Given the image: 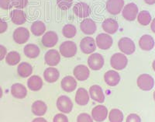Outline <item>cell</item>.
Listing matches in <instances>:
<instances>
[{"instance_id":"obj_1","label":"cell","mask_w":155,"mask_h":122,"mask_svg":"<svg viewBox=\"0 0 155 122\" xmlns=\"http://www.w3.org/2000/svg\"><path fill=\"white\" fill-rule=\"evenodd\" d=\"M111 66L116 70H123L127 67L128 59L125 55L122 53H116L110 59Z\"/></svg>"},{"instance_id":"obj_2","label":"cell","mask_w":155,"mask_h":122,"mask_svg":"<svg viewBox=\"0 0 155 122\" xmlns=\"http://www.w3.org/2000/svg\"><path fill=\"white\" fill-rule=\"evenodd\" d=\"M77 45L71 41H64L60 46V53L64 58H72L77 53Z\"/></svg>"},{"instance_id":"obj_3","label":"cell","mask_w":155,"mask_h":122,"mask_svg":"<svg viewBox=\"0 0 155 122\" xmlns=\"http://www.w3.org/2000/svg\"><path fill=\"white\" fill-rule=\"evenodd\" d=\"M118 47L122 53L130 55L136 51V46L133 40L129 37H122L118 42Z\"/></svg>"},{"instance_id":"obj_4","label":"cell","mask_w":155,"mask_h":122,"mask_svg":"<svg viewBox=\"0 0 155 122\" xmlns=\"http://www.w3.org/2000/svg\"><path fill=\"white\" fill-rule=\"evenodd\" d=\"M138 13H139L138 6L134 2H130V3L126 5L122 11V15L124 18L128 21L135 20Z\"/></svg>"},{"instance_id":"obj_5","label":"cell","mask_w":155,"mask_h":122,"mask_svg":"<svg viewBox=\"0 0 155 122\" xmlns=\"http://www.w3.org/2000/svg\"><path fill=\"white\" fill-rule=\"evenodd\" d=\"M137 86L143 91H150L154 86V80L148 74H142L137 78Z\"/></svg>"},{"instance_id":"obj_6","label":"cell","mask_w":155,"mask_h":122,"mask_svg":"<svg viewBox=\"0 0 155 122\" xmlns=\"http://www.w3.org/2000/svg\"><path fill=\"white\" fill-rule=\"evenodd\" d=\"M105 64L104 58L99 53L92 54L88 57V65L89 68L94 71L100 70Z\"/></svg>"},{"instance_id":"obj_7","label":"cell","mask_w":155,"mask_h":122,"mask_svg":"<svg viewBox=\"0 0 155 122\" xmlns=\"http://www.w3.org/2000/svg\"><path fill=\"white\" fill-rule=\"evenodd\" d=\"M57 107L64 114H69L73 109V103L67 96H61L57 100Z\"/></svg>"},{"instance_id":"obj_8","label":"cell","mask_w":155,"mask_h":122,"mask_svg":"<svg viewBox=\"0 0 155 122\" xmlns=\"http://www.w3.org/2000/svg\"><path fill=\"white\" fill-rule=\"evenodd\" d=\"M113 38L108 34H99L95 38L96 46L102 50H108L113 45Z\"/></svg>"},{"instance_id":"obj_9","label":"cell","mask_w":155,"mask_h":122,"mask_svg":"<svg viewBox=\"0 0 155 122\" xmlns=\"http://www.w3.org/2000/svg\"><path fill=\"white\" fill-rule=\"evenodd\" d=\"M12 37L16 44H25L30 38V32L25 27H18L13 32Z\"/></svg>"},{"instance_id":"obj_10","label":"cell","mask_w":155,"mask_h":122,"mask_svg":"<svg viewBox=\"0 0 155 122\" xmlns=\"http://www.w3.org/2000/svg\"><path fill=\"white\" fill-rule=\"evenodd\" d=\"M73 12L79 18H87L88 16H90L92 10L90 8L89 5L85 2H78L73 7Z\"/></svg>"},{"instance_id":"obj_11","label":"cell","mask_w":155,"mask_h":122,"mask_svg":"<svg viewBox=\"0 0 155 122\" xmlns=\"http://www.w3.org/2000/svg\"><path fill=\"white\" fill-rule=\"evenodd\" d=\"M124 7V0H108L106 10L112 15L120 14Z\"/></svg>"},{"instance_id":"obj_12","label":"cell","mask_w":155,"mask_h":122,"mask_svg":"<svg viewBox=\"0 0 155 122\" xmlns=\"http://www.w3.org/2000/svg\"><path fill=\"white\" fill-rule=\"evenodd\" d=\"M80 48L84 54L89 55L93 53L96 49L95 41L91 37H84L80 42Z\"/></svg>"},{"instance_id":"obj_13","label":"cell","mask_w":155,"mask_h":122,"mask_svg":"<svg viewBox=\"0 0 155 122\" xmlns=\"http://www.w3.org/2000/svg\"><path fill=\"white\" fill-rule=\"evenodd\" d=\"M108 116V109L103 105H99L92 109V117L97 122L104 121Z\"/></svg>"},{"instance_id":"obj_14","label":"cell","mask_w":155,"mask_h":122,"mask_svg":"<svg viewBox=\"0 0 155 122\" xmlns=\"http://www.w3.org/2000/svg\"><path fill=\"white\" fill-rule=\"evenodd\" d=\"M44 61L48 66H56L61 61L60 53L57 50H49L44 55Z\"/></svg>"},{"instance_id":"obj_15","label":"cell","mask_w":155,"mask_h":122,"mask_svg":"<svg viewBox=\"0 0 155 122\" xmlns=\"http://www.w3.org/2000/svg\"><path fill=\"white\" fill-rule=\"evenodd\" d=\"M58 41V36L54 31H48L42 37V44L45 48H53Z\"/></svg>"},{"instance_id":"obj_16","label":"cell","mask_w":155,"mask_h":122,"mask_svg":"<svg viewBox=\"0 0 155 122\" xmlns=\"http://www.w3.org/2000/svg\"><path fill=\"white\" fill-rule=\"evenodd\" d=\"M80 28L85 34L91 35V34H95L97 27L94 20L89 19V18H85V20L81 21V24H80Z\"/></svg>"},{"instance_id":"obj_17","label":"cell","mask_w":155,"mask_h":122,"mask_svg":"<svg viewBox=\"0 0 155 122\" xmlns=\"http://www.w3.org/2000/svg\"><path fill=\"white\" fill-rule=\"evenodd\" d=\"M89 97H91L93 100L99 102L100 103L105 101V94L103 93L102 87L98 85H93L89 89Z\"/></svg>"},{"instance_id":"obj_18","label":"cell","mask_w":155,"mask_h":122,"mask_svg":"<svg viewBox=\"0 0 155 122\" xmlns=\"http://www.w3.org/2000/svg\"><path fill=\"white\" fill-rule=\"evenodd\" d=\"M102 27L103 30L108 34H114L119 29L118 22L113 18H108L103 21Z\"/></svg>"},{"instance_id":"obj_19","label":"cell","mask_w":155,"mask_h":122,"mask_svg":"<svg viewBox=\"0 0 155 122\" xmlns=\"http://www.w3.org/2000/svg\"><path fill=\"white\" fill-rule=\"evenodd\" d=\"M73 73L76 80L78 81H85L89 77L90 71L87 66L84 65H79L74 68Z\"/></svg>"},{"instance_id":"obj_20","label":"cell","mask_w":155,"mask_h":122,"mask_svg":"<svg viewBox=\"0 0 155 122\" xmlns=\"http://www.w3.org/2000/svg\"><path fill=\"white\" fill-rule=\"evenodd\" d=\"M10 19L16 25H23L27 21V16L22 9H15L11 11Z\"/></svg>"},{"instance_id":"obj_21","label":"cell","mask_w":155,"mask_h":122,"mask_svg":"<svg viewBox=\"0 0 155 122\" xmlns=\"http://www.w3.org/2000/svg\"><path fill=\"white\" fill-rule=\"evenodd\" d=\"M104 80L108 86H116L120 83V76L115 70H109V71L106 72L105 73Z\"/></svg>"},{"instance_id":"obj_22","label":"cell","mask_w":155,"mask_h":122,"mask_svg":"<svg viewBox=\"0 0 155 122\" xmlns=\"http://www.w3.org/2000/svg\"><path fill=\"white\" fill-rule=\"evenodd\" d=\"M155 45L154 40L150 35L145 34L139 40V46L143 51H149L153 48Z\"/></svg>"},{"instance_id":"obj_23","label":"cell","mask_w":155,"mask_h":122,"mask_svg":"<svg viewBox=\"0 0 155 122\" xmlns=\"http://www.w3.org/2000/svg\"><path fill=\"white\" fill-rule=\"evenodd\" d=\"M61 88L67 93L73 92L77 87V82L72 76H66L61 80Z\"/></svg>"},{"instance_id":"obj_24","label":"cell","mask_w":155,"mask_h":122,"mask_svg":"<svg viewBox=\"0 0 155 122\" xmlns=\"http://www.w3.org/2000/svg\"><path fill=\"white\" fill-rule=\"evenodd\" d=\"M11 93L16 99H23L27 97V88L20 83H15L11 87Z\"/></svg>"},{"instance_id":"obj_25","label":"cell","mask_w":155,"mask_h":122,"mask_svg":"<svg viewBox=\"0 0 155 122\" xmlns=\"http://www.w3.org/2000/svg\"><path fill=\"white\" fill-rule=\"evenodd\" d=\"M75 101L80 106H85L88 104L89 101V93L84 88H79L75 94Z\"/></svg>"},{"instance_id":"obj_26","label":"cell","mask_w":155,"mask_h":122,"mask_svg":"<svg viewBox=\"0 0 155 122\" xmlns=\"http://www.w3.org/2000/svg\"><path fill=\"white\" fill-rule=\"evenodd\" d=\"M60 76V73L58 69L54 67H50L45 69L44 73V80L49 83H54L57 82Z\"/></svg>"},{"instance_id":"obj_27","label":"cell","mask_w":155,"mask_h":122,"mask_svg":"<svg viewBox=\"0 0 155 122\" xmlns=\"http://www.w3.org/2000/svg\"><path fill=\"white\" fill-rule=\"evenodd\" d=\"M31 110L34 115L41 117L46 114L47 110H48V106L44 101L37 100L32 104Z\"/></svg>"},{"instance_id":"obj_28","label":"cell","mask_w":155,"mask_h":122,"mask_svg":"<svg viewBox=\"0 0 155 122\" xmlns=\"http://www.w3.org/2000/svg\"><path fill=\"white\" fill-rule=\"evenodd\" d=\"M27 86L32 91L41 90L43 86L42 79L38 76H31L27 81Z\"/></svg>"},{"instance_id":"obj_29","label":"cell","mask_w":155,"mask_h":122,"mask_svg":"<svg viewBox=\"0 0 155 122\" xmlns=\"http://www.w3.org/2000/svg\"><path fill=\"white\" fill-rule=\"evenodd\" d=\"M23 51H24L25 55L30 58V59H36L41 53V50H40L39 47L37 46V44H27L24 47Z\"/></svg>"},{"instance_id":"obj_30","label":"cell","mask_w":155,"mask_h":122,"mask_svg":"<svg viewBox=\"0 0 155 122\" xmlns=\"http://www.w3.org/2000/svg\"><path fill=\"white\" fill-rule=\"evenodd\" d=\"M17 73L22 78H27L33 73V67L28 62H22L18 66Z\"/></svg>"},{"instance_id":"obj_31","label":"cell","mask_w":155,"mask_h":122,"mask_svg":"<svg viewBox=\"0 0 155 122\" xmlns=\"http://www.w3.org/2000/svg\"><path fill=\"white\" fill-rule=\"evenodd\" d=\"M30 30H31L32 34H34V36H41L45 33L46 31V26L43 23L42 21L37 20L33 23L30 27Z\"/></svg>"},{"instance_id":"obj_32","label":"cell","mask_w":155,"mask_h":122,"mask_svg":"<svg viewBox=\"0 0 155 122\" xmlns=\"http://www.w3.org/2000/svg\"><path fill=\"white\" fill-rule=\"evenodd\" d=\"M137 21L140 24L143 26H147L151 23L152 17L150 13L147 10L140 11L137 15Z\"/></svg>"},{"instance_id":"obj_33","label":"cell","mask_w":155,"mask_h":122,"mask_svg":"<svg viewBox=\"0 0 155 122\" xmlns=\"http://www.w3.org/2000/svg\"><path fill=\"white\" fill-rule=\"evenodd\" d=\"M20 55L17 51H10L5 56V62L10 66H14L20 62Z\"/></svg>"},{"instance_id":"obj_34","label":"cell","mask_w":155,"mask_h":122,"mask_svg":"<svg viewBox=\"0 0 155 122\" xmlns=\"http://www.w3.org/2000/svg\"><path fill=\"white\" fill-rule=\"evenodd\" d=\"M109 120L110 122H123L124 114L119 109H113L109 112Z\"/></svg>"},{"instance_id":"obj_35","label":"cell","mask_w":155,"mask_h":122,"mask_svg":"<svg viewBox=\"0 0 155 122\" xmlns=\"http://www.w3.org/2000/svg\"><path fill=\"white\" fill-rule=\"evenodd\" d=\"M62 34L66 38H72L77 34V30L74 25L68 23L66 24L62 29Z\"/></svg>"},{"instance_id":"obj_36","label":"cell","mask_w":155,"mask_h":122,"mask_svg":"<svg viewBox=\"0 0 155 122\" xmlns=\"http://www.w3.org/2000/svg\"><path fill=\"white\" fill-rule=\"evenodd\" d=\"M73 0H57L58 6L61 10H68L71 7Z\"/></svg>"},{"instance_id":"obj_37","label":"cell","mask_w":155,"mask_h":122,"mask_svg":"<svg viewBox=\"0 0 155 122\" xmlns=\"http://www.w3.org/2000/svg\"><path fill=\"white\" fill-rule=\"evenodd\" d=\"M29 0H12V6L16 9H23L28 5Z\"/></svg>"},{"instance_id":"obj_38","label":"cell","mask_w":155,"mask_h":122,"mask_svg":"<svg viewBox=\"0 0 155 122\" xmlns=\"http://www.w3.org/2000/svg\"><path fill=\"white\" fill-rule=\"evenodd\" d=\"M77 122H93V119L88 114H80L77 117Z\"/></svg>"},{"instance_id":"obj_39","label":"cell","mask_w":155,"mask_h":122,"mask_svg":"<svg viewBox=\"0 0 155 122\" xmlns=\"http://www.w3.org/2000/svg\"><path fill=\"white\" fill-rule=\"evenodd\" d=\"M13 7L12 0H0V8L4 10H9Z\"/></svg>"},{"instance_id":"obj_40","label":"cell","mask_w":155,"mask_h":122,"mask_svg":"<svg viewBox=\"0 0 155 122\" xmlns=\"http://www.w3.org/2000/svg\"><path fill=\"white\" fill-rule=\"evenodd\" d=\"M53 122H68V118L63 114H58L54 117Z\"/></svg>"},{"instance_id":"obj_41","label":"cell","mask_w":155,"mask_h":122,"mask_svg":"<svg viewBox=\"0 0 155 122\" xmlns=\"http://www.w3.org/2000/svg\"><path fill=\"white\" fill-rule=\"evenodd\" d=\"M126 122H141V118L137 114H130L127 116Z\"/></svg>"},{"instance_id":"obj_42","label":"cell","mask_w":155,"mask_h":122,"mask_svg":"<svg viewBox=\"0 0 155 122\" xmlns=\"http://www.w3.org/2000/svg\"><path fill=\"white\" fill-rule=\"evenodd\" d=\"M8 29V24L6 21L2 19H0V34L5 33Z\"/></svg>"},{"instance_id":"obj_43","label":"cell","mask_w":155,"mask_h":122,"mask_svg":"<svg viewBox=\"0 0 155 122\" xmlns=\"http://www.w3.org/2000/svg\"><path fill=\"white\" fill-rule=\"evenodd\" d=\"M7 55V49L5 46L0 44V61L3 60Z\"/></svg>"},{"instance_id":"obj_44","label":"cell","mask_w":155,"mask_h":122,"mask_svg":"<svg viewBox=\"0 0 155 122\" xmlns=\"http://www.w3.org/2000/svg\"><path fill=\"white\" fill-rule=\"evenodd\" d=\"M32 122H48L43 117H37V118H35L34 120H33Z\"/></svg>"},{"instance_id":"obj_45","label":"cell","mask_w":155,"mask_h":122,"mask_svg":"<svg viewBox=\"0 0 155 122\" xmlns=\"http://www.w3.org/2000/svg\"><path fill=\"white\" fill-rule=\"evenodd\" d=\"M150 29L155 34V18L153 20H151V24H150Z\"/></svg>"},{"instance_id":"obj_46","label":"cell","mask_w":155,"mask_h":122,"mask_svg":"<svg viewBox=\"0 0 155 122\" xmlns=\"http://www.w3.org/2000/svg\"><path fill=\"white\" fill-rule=\"evenodd\" d=\"M144 2L148 5H153L155 4V0H144Z\"/></svg>"},{"instance_id":"obj_47","label":"cell","mask_w":155,"mask_h":122,"mask_svg":"<svg viewBox=\"0 0 155 122\" xmlns=\"http://www.w3.org/2000/svg\"><path fill=\"white\" fill-rule=\"evenodd\" d=\"M2 95H3V91H2V87L0 86V99L2 97Z\"/></svg>"},{"instance_id":"obj_48","label":"cell","mask_w":155,"mask_h":122,"mask_svg":"<svg viewBox=\"0 0 155 122\" xmlns=\"http://www.w3.org/2000/svg\"><path fill=\"white\" fill-rule=\"evenodd\" d=\"M152 67H153V69L155 72V60L153 62V64H152Z\"/></svg>"},{"instance_id":"obj_49","label":"cell","mask_w":155,"mask_h":122,"mask_svg":"<svg viewBox=\"0 0 155 122\" xmlns=\"http://www.w3.org/2000/svg\"><path fill=\"white\" fill-rule=\"evenodd\" d=\"M153 100H154V101H155V91L153 92Z\"/></svg>"}]
</instances>
